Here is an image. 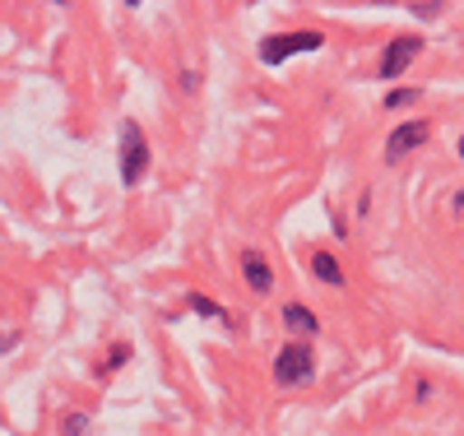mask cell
I'll return each instance as SVG.
<instances>
[{
    "mask_svg": "<svg viewBox=\"0 0 464 436\" xmlns=\"http://www.w3.org/2000/svg\"><path fill=\"white\" fill-rule=\"evenodd\" d=\"M149 140L140 131V121H121V140H116V168H121V186H140L149 172Z\"/></svg>",
    "mask_w": 464,
    "mask_h": 436,
    "instance_id": "6da1fadb",
    "label": "cell"
},
{
    "mask_svg": "<svg viewBox=\"0 0 464 436\" xmlns=\"http://www.w3.org/2000/svg\"><path fill=\"white\" fill-rule=\"evenodd\" d=\"M269 376H275V385H284V390H293V385H306V381L316 376L312 344H302V339L284 344V348L275 353V367H269Z\"/></svg>",
    "mask_w": 464,
    "mask_h": 436,
    "instance_id": "7a4b0ae2",
    "label": "cell"
},
{
    "mask_svg": "<svg viewBox=\"0 0 464 436\" xmlns=\"http://www.w3.org/2000/svg\"><path fill=\"white\" fill-rule=\"evenodd\" d=\"M321 47H325V33H316V28L275 33V37H265V43H260V61H265V65H284V61H293V56L321 52Z\"/></svg>",
    "mask_w": 464,
    "mask_h": 436,
    "instance_id": "3957f363",
    "label": "cell"
},
{
    "mask_svg": "<svg viewBox=\"0 0 464 436\" xmlns=\"http://www.w3.org/2000/svg\"><path fill=\"white\" fill-rule=\"evenodd\" d=\"M428 135H432V126H428V121H400L391 135H385V149H381L385 168H400V163H404V158H409L413 149H422V144H428Z\"/></svg>",
    "mask_w": 464,
    "mask_h": 436,
    "instance_id": "277c9868",
    "label": "cell"
},
{
    "mask_svg": "<svg viewBox=\"0 0 464 436\" xmlns=\"http://www.w3.org/2000/svg\"><path fill=\"white\" fill-rule=\"evenodd\" d=\"M413 56H422V37L418 33H400L395 43L385 47V56H381V79H400L413 65Z\"/></svg>",
    "mask_w": 464,
    "mask_h": 436,
    "instance_id": "5b68a950",
    "label": "cell"
},
{
    "mask_svg": "<svg viewBox=\"0 0 464 436\" xmlns=\"http://www.w3.org/2000/svg\"><path fill=\"white\" fill-rule=\"evenodd\" d=\"M242 279H246L251 293H269V288H275V269H269L265 251H256V247L242 251Z\"/></svg>",
    "mask_w": 464,
    "mask_h": 436,
    "instance_id": "8992f818",
    "label": "cell"
},
{
    "mask_svg": "<svg viewBox=\"0 0 464 436\" xmlns=\"http://www.w3.org/2000/svg\"><path fill=\"white\" fill-rule=\"evenodd\" d=\"M284 325H288V330H293L297 339H302V334L312 339V334L321 330V321H316V311H312V306H302V302H288V306H284Z\"/></svg>",
    "mask_w": 464,
    "mask_h": 436,
    "instance_id": "52a82bcc",
    "label": "cell"
},
{
    "mask_svg": "<svg viewBox=\"0 0 464 436\" xmlns=\"http://www.w3.org/2000/svg\"><path fill=\"white\" fill-rule=\"evenodd\" d=\"M312 274H316L321 284H330V288H339V284H343V265H339L330 251H316V256H312Z\"/></svg>",
    "mask_w": 464,
    "mask_h": 436,
    "instance_id": "ba28073f",
    "label": "cell"
},
{
    "mask_svg": "<svg viewBox=\"0 0 464 436\" xmlns=\"http://www.w3.org/2000/svg\"><path fill=\"white\" fill-rule=\"evenodd\" d=\"M186 306H190V311H196V315H205V321H218V325H232V315H227V311H223V306H218L214 297H205V293H190V297H186Z\"/></svg>",
    "mask_w": 464,
    "mask_h": 436,
    "instance_id": "9c48e42d",
    "label": "cell"
},
{
    "mask_svg": "<svg viewBox=\"0 0 464 436\" xmlns=\"http://www.w3.org/2000/svg\"><path fill=\"white\" fill-rule=\"evenodd\" d=\"M126 363H130V344H111V348H107V358H102V367H98V372H102V376H111L116 367H126Z\"/></svg>",
    "mask_w": 464,
    "mask_h": 436,
    "instance_id": "30bf717a",
    "label": "cell"
},
{
    "mask_svg": "<svg viewBox=\"0 0 464 436\" xmlns=\"http://www.w3.org/2000/svg\"><path fill=\"white\" fill-rule=\"evenodd\" d=\"M61 436H89V413H65L61 418Z\"/></svg>",
    "mask_w": 464,
    "mask_h": 436,
    "instance_id": "8fae6325",
    "label": "cell"
},
{
    "mask_svg": "<svg viewBox=\"0 0 464 436\" xmlns=\"http://www.w3.org/2000/svg\"><path fill=\"white\" fill-rule=\"evenodd\" d=\"M409 102H418V89H395L385 98V107H409Z\"/></svg>",
    "mask_w": 464,
    "mask_h": 436,
    "instance_id": "7c38bea8",
    "label": "cell"
},
{
    "mask_svg": "<svg viewBox=\"0 0 464 436\" xmlns=\"http://www.w3.org/2000/svg\"><path fill=\"white\" fill-rule=\"evenodd\" d=\"M177 84H181V93H196V89H200V74H196V70L186 65V70L177 74Z\"/></svg>",
    "mask_w": 464,
    "mask_h": 436,
    "instance_id": "4fadbf2b",
    "label": "cell"
},
{
    "mask_svg": "<svg viewBox=\"0 0 464 436\" xmlns=\"http://www.w3.org/2000/svg\"><path fill=\"white\" fill-rule=\"evenodd\" d=\"M413 15L418 19H432V15H441V5H437V0H422V5H413Z\"/></svg>",
    "mask_w": 464,
    "mask_h": 436,
    "instance_id": "5bb4252c",
    "label": "cell"
},
{
    "mask_svg": "<svg viewBox=\"0 0 464 436\" xmlns=\"http://www.w3.org/2000/svg\"><path fill=\"white\" fill-rule=\"evenodd\" d=\"M14 344H19V330H0V358H5Z\"/></svg>",
    "mask_w": 464,
    "mask_h": 436,
    "instance_id": "9a60e30c",
    "label": "cell"
},
{
    "mask_svg": "<svg viewBox=\"0 0 464 436\" xmlns=\"http://www.w3.org/2000/svg\"><path fill=\"white\" fill-rule=\"evenodd\" d=\"M455 209H464V190H455V200H450Z\"/></svg>",
    "mask_w": 464,
    "mask_h": 436,
    "instance_id": "2e32d148",
    "label": "cell"
},
{
    "mask_svg": "<svg viewBox=\"0 0 464 436\" xmlns=\"http://www.w3.org/2000/svg\"><path fill=\"white\" fill-rule=\"evenodd\" d=\"M459 158H464V140H459Z\"/></svg>",
    "mask_w": 464,
    "mask_h": 436,
    "instance_id": "e0dca14e",
    "label": "cell"
}]
</instances>
